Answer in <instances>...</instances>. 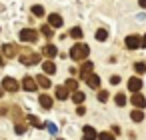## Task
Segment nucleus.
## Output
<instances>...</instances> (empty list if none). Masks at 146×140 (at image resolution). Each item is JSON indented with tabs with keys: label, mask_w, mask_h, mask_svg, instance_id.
Masks as SVG:
<instances>
[{
	"label": "nucleus",
	"mask_w": 146,
	"mask_h": 140,
	"mask_svg": "<svg viewBox=\"0 0 146 140\" xmlns=\"http://www.w3.org/2000/svg\"><path fill=\"white\" fill-rule=\"evenodd\" d=\"M88 54H90V48H88V44H82V42H78V44H74L72 48H70V58L72 60H86L88 58Z\"/></svg>",
	"instance_id": "1"
},
{
	"label": "nucleus",
	"mask_w": 146,
	"mask_h": 140,
	"mask_svg": "<svg viewBox=\"0 0 146 140\" xmlns=\"http://www.w3.org/2000/svg\"><path fill=\"white\" fill-rule=\"evenodd\" d=\"M18 36H20L22 42H36V40H38V32H36L34 28H22Z\"/></svg>",
	"instance_id": "2"
},
{
	"label": "nucleus",
	"mask_w": 146,
	"mask_h": 140,
	"mask_svg": "<svg viewBox=\"0 0 146 140\" xmlns=\"http://www.w3.org/2000/svg\"><path fill=\"white\" fill-rule=\"evenodd\" d=\"M140 42H142V38H140L138 34H128L126 40H124V44H126L128 50H136V48L140 46Z\"/></svg>",
	"instance_id": "3"
},
{
	"label": "nucleus",
	"mask_w": 146,
	"mask_h": 140,
	"mask_svg": "<svg viewBox=\"0 0 146 140\" xmlns=\"http://www.w3.org/2000/svg\"><path fill=\"white\" fill-rule=\"evenodd\" d=\"M20 88V84L12 78V76H6L4 80H2V90H8V92H16Z\"/></svg>",
	"instance_id": "4"
},
{
	"label": "nucleus",
	"mask_w": 146,
	"mask_h": 140,
	"mask_svg": "<svg viewBox=\"0 0 146 140\" xmlns=\"http://www.w3.org/2000/svg\"><path fill=\"white\" fill-rule=\"evenodd\" d=\"M130 102H132V106L136 108V110H142L144 106H146V98L140 94V92H136V94H132V98H130Z\"/></svg>",
	"instance_id": "5"
},
{
	"label": "nucleus",
	"mask_w": 146,
	"mask_h": 140,
	"mask_svg": "<svg viewBox=\"0 0 146 140\" xmlns=\"http://www.w3.org/2000/svg\"><path fill=\"white\" fill-rule=\"evenodd\" d=\"M92 70H94V64H92L90 60H84V62H82V66H80V78H82V80H86V76H90V74H92Z\"/></svg>",
	"instance_id": "6"
},
{
	"label": "nucleus",
	"mask_w": 146,
	"mask_h": 140,
	"mask_svg": "<svg viewBox=\"0 0 146 140\" xmlns=\"http://www.w3.org/2000/svg\"><path fill=\"white\" fill-rule=\"evenodd\" d=\"M140 88H142V80H140L138 76H132V78L128 80V90H130L132 94H136V92H140Z\"/></svg>",
	"instance_id": "7"
},
{
	"label": "nucleus",
	"mask_w": 146,
	"mask_h": 140,
	"mask_svg": "<svg viewBox=\"0 0 146 140\" xmlns=\"http://www.w3.org/2000/svg\"><path fill=\"white\" fill-rule=\"evenodd\" d=\"M20 62L26 64V66L28 64H38L40 62V54H22L20 56Z\"/></svg>",
	"instance_id": "8"
},
{
	"label": "nucleus",
	"mask_w": 146,
	"mask_h": 140,
	"mask_svg": "<svg viewBox=\"0 0 146 140\" xmlns=\"http://www.w3.org/2000/svg\"><path fill=\"white\" fill-rule=\"evenodd\" d=\"M22 88H24L26 92H34V90L38 88V84H36V80H34V78L24 76V80H22Z\"/></svg>",
	"instance_id": "9"
},
{
	"label": "nucleus",
	"mask_w": 146,
	"mask_h": 140,
	"mask_svg": "<svg viewBox=\"0 0 146 140\" xmlns=\"http://www.w3.org/2000/svg\"><path fill=\"white\" fill-rule=\"evenodd\" d=\"M62 24H64V20H62L60 14H50V16H48V26H50V28H60Z\"/></svg>",
	"instance_id": "10"
},
{
	"label": "nucleus",
	"mask_w": 146,
	"mask_h": 140,
	"mask_svg": "<svg viewBox=\"0 0 146 140\" xmlns=\"http://www.w3.org/2000/svg\"><path fill=\"white\" fill-rule=\"evenodd\" d=\"M2 54H4L6 58H14V56L18 54V48H16L14 44H4V46H2Z\"/></svg>",
	"instance_id": "11"
},
{
	"label": "nucleus",
	"mask_w": 146,
	"mask_h": 140,
	"mask_svg": "<svg viewBox=\"0 0 146 140\" xmlns=\"http://www.w3.org/2000/svg\"><path fill=\"white\" fill-rule=\"evenodd\" d=\"M82 130H84V132H82V138H84V140H96V138H98V134H96V130H94L92 126H84Z\"/></svg>",
	"instance_id": "12"
},
{
	"label": "nucleus",
	"mask_w": 146,
	"mask_h": 140,
	"mask_svg": "<svg viewBox=\"0 0 146 140\" xmlns=\"http://www.w3.org/2000/svg\"><path fill=\"white\" fill-rule=\"evenodd\" d=\"M34 80H36V84L42 86V88H50V86H52V82H50V78H48L46 74H40V76H36Z\"/></svg>",
	"instance_id": "13"
},
{
	"label": "nucleus",
	"mask_w": 146,
	"mask_h": 140,
	"mask_svg": "<svg viewBox=\"0 0 146 140\" xmlns=\"http://www.w3.org/2000/svg\"><path fill=\"white\" fill-rule=\"evenodd\" d=\"M86 82H88V86L90 88H100V76L98 74H90V76H86Z\"/></svg>",
	"instance_id": "14"
},
{
	"label": "nucleus",
	"mask_w": 146,
	"mask_h": 140,
	"mask_svg": "<svg viewBox=\"0 0 146 140\" xmlns=\"http://www.w3.org/2000/svg\"><path fill=\"white\" fill-rule=\"evenodd\" d=\"M38 102H40V106L42 108H52V96H48V94H40L38 96Z\"/></svg>",
	"instance_id": "15"
},
{
	"label": "nucleus",
	"mask_w": 146,
	"mask_h": 140,
	"mask_svg": "<svg viewBox=\"0 0 146 140\" xmlns=\"http://www.w3.org/2000/svg\"><path fill=\"white\" fill-rule=\"evenodd\" d=\"M42 52H44V56H48V58H54V56L58 54V48H56L54 44H46V46L42 48Z\"/></svg>",
	"instance_id": "16"
},
{
	"label": "nucleus",
	"mask_w": 146,
	"mask_h": 140,
	"mask_svg": "<svg viewBox=\"0 0 146 140\" xmlns=\"http://www.w3.org/2000/svg\"><path fill=\"white\" fill-rule=\"evenodd\" d=\"M42 70H44V74H54V72H56V66H54L52 60H46V62L42 64Z\"/></svg>",
	"instance_id": "17"
},
{
	"label": "nucleus",
	"mask_w": 146,
	"mask_h": 140,
	"mask_svg": "<svg viewBox=\"0 0 146 140\" xmlns=\"http://www.w3.org/2000/svg\"><path fill=\"white\" fill-rule=\"evenodd\" d=\"M72 100H74V104H78V106H82V102L86 100V96H84V92H80V90H76V92H72Z\"/></svg>",
	"instance_id": "18"
},
{
	"label": "nucleus",
	"mask_w": 146,
	"mask_h": 140,
	"mask_svg": "<svg viewBox=\"0 0 146 140\" xmlns=\"http://www.w3.org/2000/svg\"><path fill=\"white\" fill-rule=\"evenodd\" d=\"M130 120H132V122H142V120H144V112L134 108V110L130 112Z\"/></svg>",
	"instance_id": "19"
},
{
	"label": "nucleus",
	"mask_w": 146,
	"mask_h": 140,
	"mask_svg": "<svg viewBox=\"0 0 146 140\" xmlns=\"http://www.w3.org/2000/svg\"><path fill=\"white\" fill-rule=\"evenodd\" d=\"M56 98H58V100H66V98H68L66 86H56Z\"/></svg>",
	"instance_id": "20"
},
{
	"label": "nucleus",
	"mask_w": 146,
	"mask_h": 140,
	"mask_svg": "<svg viewBox=\"0 0 146 140\" xmlns=\"http://www.w3.org/2000/svg\"><path fill=\"white\" fill-rule=\"evenodd\" d=\"M64 86H66V90H68V92H70V90H72V92H76V90H78V82H76L74 78H68Z\"/></svg>",
	"instance_id": "21"
},
{
	"label": "nucleus",
	"mask_w": 146,
	"mask_h": 140,
	"mask_svg": "<svg viewBox=\"0 0 146 140\" xmlns=\"http://www.w3.org/2000/svg\"><path fill=\"white\" fill-rule=\"evenodd\" d=\"M94 36H96V40H98V42H104V40H106V38H108V32H106V30H104V28H98V30H96V34H94Z\"/></svg>",
	"instance_id": "22"
},
{
	"label": "nucleus",
	"mask_w": 146,
	"mask_h": 140,
	"mask_svg": "<svg viewBox=\"0 0 146 140\" xmlns=\"http://www.w3.org/2000/svg\"><path fill=\"white\" fill-rule=\"evenodd\" d=\"M114 102H116V106H124V104H126V96H124L122 92H118V94L114 96Z\"/></svg>",
	"instance_id": "23"
},
{
	"label": "nucleus",
	"mask_w": 146,
	"mask_h": 140,
	"mask_svg": "<svg viewBox=\"0 0 146 140\" xmlns=\"http://www.w3.org/2000/svg\"><path fill=\"white\" fill-rule=\"evenodd\" d=\"M40 32H42V34H44L46 38H52V36H54V32H52V28H50L48 24H44V26L40 28Z\"/></svg>",
	"instance_id": "24"
},
{
	"label": "nucleus",
	"mask_w": 146,
	"mask_h": 140,
	"mask_svg": "<svg viewBox=\"0 0 146 140\" xmlns=\"http://www.w3.org/2000/svg\"><path fill=\"white\" fill-rule=\"evenodd\" d=\"M70 36H72V38H76V40H78V38H82V28H80V26H74V28L70 30Z\"/></svg>",
	"instance_id": "25"
},
{
	"label": "nucleus",
	"mask_w": 146,
	"mask_h": 140,
	"mask_svg": "<svg viewBox=\"0 0 146 140\" xmlns=\"http://www.w3.org/2000/svg\"><path fill=\"white\" fill-rule=\"evenodd\" d=\"M28 122H30L32 126H36V128H42V126H44V124H42L36 116H32V114H28Z\"/></svg>",
	"instance_id": "26"
},
{
	"label": "nucleus",
	"mask_w": 146,
	"mask_h": 140,
	"mask_svg": "<svg viewBox=\"0 0 146 140\" xmlns=\"http://www.w3.org/2000/svg\"><path fill=\"white\" fill-rule=\"evenodd\" d=\"M32 14L40 18V16H44V8H42L40 4H36V6H32Z\"/></svg>",
	"instance_id": "27"
},
{
	"label": "nucleus",
	"mask_w": 146,
	"mask_h": 140,
	"mask_svg": "<svg viewBox=\"0 0 146 140\" xmlns=\"http://www.w3.org/2000/svg\"><path fill=\"white\" fill-rule=\"evenodd\" d=\"M134 70H136L138 74H144V72H146V64H144V62H136V64H134Z\"/></svg>",
	"instance_id": "28"
},
{
	"label": "nucleus",
	"mask_w": 146,
	"mask_h": 140,
	"mask_svg": "<svg viewBox=\"0 0 146 140\" xmlns=\"http://www.w3.org/2000/svg\"><path fill=\"white\" fill-rule=\"evenodd\" d=\"M98 140H116V138H114V134H110V132H100V134H98Z\"/></svg>",
	"instance_id": "29"
},
{
	"label": "nucleus",
	"mask_w": 146,
	"mask_h": 140,
	"mask_svg": "<svg viewBox=\"0 0 146 140\" xmlns=\"http://www.w3.org/2000/svg\"><path fill=\"white\" fill-rule=\"evenodd\" d=\"M44 126L48 128V132H50V134H56V132H58V128H56V124H54V122H46Z\"/></svg>",
	"instance_id": "30"
},
{
	"label": "nucleus",
	"mask_w": 146,
	"mask_h": 140,
	"mask_svg": "<svg viewBox=\"0 0 146 140\" xmlns=\"http://www.w3.org/2000/svg\"><path fill=\"white\" fill-rule=\"evenodd\" d=\"M98 100H100V102H106V100H108V92H106V90H100V92H98Z\"/></svg>",
	"instance_id": "31"
},
{
	"label": "nucleus",
	"mask_w": 146,
	"mask_h": 140,
	"mask_svg": "<svg viewBox=\"0 0 146 140\" xmlns=\"http://www.w3.org/2000/svg\"><path fill=\"white\" fill-rule=\"evenodd\" d=\"M26 132V126L24 124H16V134H24Z\"/></svg>",
	"instance_id": "32"
},
{
	"label": "nucleus",
	"mask_w": 146,
	"mask_h": 140,
	"mask_svg": "<svg viewBox=\"0 0 146 140\" xmlns=\"http://www.w3.org/2000/svg\"><path fill=\"white\" fill-rule=\"evenodd\" d=\"M76 114H78V116L86 114V108H84V106H78V108H76Z\"/></svg>",
	"instance_id": "33"
},
{
	"label": "nucleus",
	"mask_w": 146,
	"mask_h": 140,
	"mask_svg": "<svg viewBox=\"0 0 146 140\" xmlns=\"http://www.w3.org/2000/svg\"><path fill=\"white\" fill-rule=\"evenodd\" d=\"M118 82H120V76H112L110 78V84H118Z\"/></svg>",
	"instance_id": "34"
},
{
	"label": "nucleus",
	"mask_w": 146,
	"mask_h": 140,
	"mask_svg": "<svg viewBox=\"0 0 146 140\" xmlns=\"http://www.w3.org/2000/svg\"><path fill=\"white\" fill-rule=\"evenodd\" d=\"M140 46H142V48H146V34L142 36V42H140Z\"/></svg>",
	"instance_id": "35"
},
{
	"label": "nucleus",
	"mask_w": 146,
	"mask_h": 140,
	"mask_svg": "<svg viewBox=\"0 0 146 140\" xmlns=\"http://www.w3.org/2000/svg\"><path fill=\"white\" fill-rule=\"evenodd\" d=\"M138 4H140L142 8H146V0H138Z\"/></svg>",
	"instance_id": "36"
},
{
	"label": "nucleus",
	"mask_w": 146,
	"mask_h": 140,
	"mask_svg": "<svg viewBox=\"0 0 146 140\" xmlns=\"http://www.w3.org/2000/svg\"><path fill=\"white\" fill-rule=\"evenodd\" d=\"M2 64H4V58H2V56H0V66H2Z\"/></svg>",
	"instance_id": "37"
},
{
	"label": "nucleus",
	"mask_w": 146,
	"mask_h": 140,
	"mask_svg": "<svg viewBox=\"0 0 146 140\" xmlns=\"http://www.w3.org/2000/svg\"><path fill=\"white\" fill-rule=\"evenodd\" d=\"M2 92H4V90H2V88H0V98H2Z\"/></svg>",
	"instance_id": "38"
},
{
	"label": "nucleus",
	"mask_w": 146,
	"mask_h": 140,
	"mask_svg": "<svg viewBox=\"0 0 146 140\" xmlns=\"http://www.w3.org/2000/svg\"><path fill=\"white\" fill-rule=\"evenodd\" d=\"M60 140H62V138H60Z\"/></svg>",
	"instance_id": "39"
}]
</instances>
